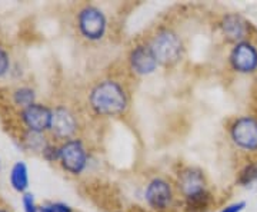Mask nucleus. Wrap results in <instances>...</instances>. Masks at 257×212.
<instances>
[{"mask_svg":"<svg viewBox=\"0 0 257 212\" xmlns=\"http://www.w3.org/2000/svg\"><path fill=\"white\" fill-rule=\"evenodd\" d=\"M90 105L99 115L116 116L126 111L127 98L119 83L114 81H104L93 88Z\"/></svg>","mask_w":257,"mask_h":212,"instance_id":"obj_1","label":"nucleus"},{"mask_svg":"<svg viewBox=\"0 0 257 212\" xmlns=\"http://www.w3.org/2000/svg\"><path fill=\"white\" fill-rule=\"evenodd\" d=\"M66 172L72 175L82 174L87 164V152L79 139H69L59 147V161Z\"/></svg>","mask_w":257,"mask_h":212,"instance_id":"obj_2","label":"nucleus"},{"mask_svg":"<svg viewBox=\"0 0 257 212\" xmlns=\"http://www.w3.org/2000/svg\"><path fill=\"white\" fill-rule=\"evenodd\" d=\"M150 49L162 65H173L182 55V42L173 32H160L152 40Z\"/></svg>","mask_w":257,"mask_h":212,"instance_id":"obj_3","label":"nucleus"},{"mask_svg":"<svg viewBox=\"0 0 257 212\" xmlns=\"http://www.w3.org/2000/svg\"><path fill=\"white\" fill-rule=\"evenodd\" d=\"M77 26L83 36L89 40H99L106 32V18L101 10L93 6H86L80 10Z\"/></svg>","mask_w":257,"mask_h":212,"instance_id":"obj_4","label":"nucleus"},{"mask_svg":"<svg viewBox=\"0 0 257 212\" xmlns=\"http://www.w3.org/2000/svg\"><path fill=\"white\" fill-rule=\"evenodd\" d=\"M230 135L237 147L246 151L257 149V119L253 116H243L234 120L231 125Z\"/></svg>","mask_w":257,"mask_h":212,"instance_id":"obj_5","label":"nucleus"},{"mask_svg":"<svg viewBox=\"0 0 257 212\" xmlns=\"http://www.w3.org/2000/svg\"><path fill=\"white\" fill-rule=\"evenodd\" d=\"M22 120L28 130L43 133L50 129L52 123V109L42 103H33L28 108L22 109Z\"/></svg>","mask_w":257,"mask_h":212,"instance_id":"obj_6","label":"nucleus"},{"mask_svg":"<svg viewBox=\"0 0 257 212\" xmlns=\"http://www.w3.org/2000/svg\"><path fill=\"white\" fill-rule=\"evenodd\" d=\"M230 62L234 70L250 74L257 69V49L248 42L237 43L230 55Z\"/></svg>","mask_w":257,"mask_h":212,"instance_id":"obj_7","label":"nucleus"},{"mask_svg":"<svg viewBox=\"0 0 257 212\" xmlns=\"http://www.w3.org/2000/svg\"><path fill=\"white\" fill-rule=\"evenodd\" d=\"M77 129V123L73 113L63 106L52 109V123L50 132L57 139H70Z\"/></svg>","mask_w":257,"mask_h":212,"instance_id":"obj_8","label":"nucleus"},{"mask_svg":"<svg viewBox=\"0 0 257 212\" xmlns=\"http://www.w3.org/2000/svg\"><path fill=\"white\" fill-rule=\"evenodd\" d=\"M128 62L133 72H136L138 75H149L155 72L159 63L150 46H146V45L135 47L130 53Z\"/></svg>","mask_w":257,"mask_h":212,"instance_id":"obj_9","label":"nucleus"},{"mask_svg":"<svg viewBox=\"0 0 257 212\" xmlns=\"http://www.w3.org/2000/svg\"><path fill=\"white\" fill-rule=\"evenodd\" d=\"M172 188L165 179H153L146 189V201L153 209H165L172 202Z\"/></svg>","mask_w":257,"mask_h":212,"instance_id":"obj_10","label":"nucleus"},{"mask_svg":"<svg viewBox=\"0 0 257 212\" xmlns=\"http://www.w3.org/2000/svg\"><path fill=\"white\" fill-rule=\"evenodd\" d=\"M179 188L182 189L186 199L194 195L202 194L206 191V182H204L203 174L193 168L184 169L179 175Z\"/></svg>","mask_w":257,"mask_h":212,"instance_id":"obj_11","label":"nucleus"},{"mask_svg":"<svg viewBox=\"0 0 257 212\" xmlns=\"http://www.w3.org/2000/svg\"><path fill=\"white\" fill-rule=\"evenodd\" d=\"M221 30L227 40L241 43L244 42V37L247 36L248 25L239 15H227L221 22Z\"/></svg>","mask_w":257,"mask_h":212,"instance_id":"obj_12","label":"nucleus"},{"mask_svg":"<svg viewBox=\"0 0 257 212\" xmlns=\"http://www.w3.org/2000/svg\"><path fill=\"white\" fill-rule=\"evenodd\" d=\"M10 185L16 192L25 194L29 188V169L23 161H18L10 169Z\"/></svg>","mask_w":257,"mask_h":212,"instance_id":"obj_13","label":"nucleus"},{"mask_svg":"<svg viewBox=\"0 0 257 212\" xmlns=\"http://www.w3.org/2000/svg\"><path fill=\"white\" fill-rule=\"evenodd\" d=\"M35 99H36V95H35V91L32 88H18L15 92H13V102L20 106L22 109L28 108L30 105L35 103Z\"/></svg>","mask_w":257,"mask_h":212,"instance_id":"obj_14","label":"nucleus"},{"mask_svg":"<svg viewBox=\"0 0 257 212\" xmlns=\"http://www.w3.org/2000/svg\"><path fill=\"white\" fill-rule=\"evenodd\" d=\"M25 142H26V145H28L32 151L42 152V154H43V151H45L47 145H49L43 133L32 132V130H28V133L25 135Z\"/></svg>","mask_w":257,"mask_h":212,"instance_id":"obj_15","label":"nucleus"},{"mask_svg":"<svg viewBox=\"0 0 257 212\" xmlns=\"http://www.w3.org/2000/svg\"><path fill=\"white\" fill-rule=\"evenodd\" d=\"M186 201H187V205H186V206H187V211L202 212L209 206V202H210V195L204 191V192H202V194L194 195V196L187 198Z\"/></svg>","mask_w":257,"mask_h":212,"instance_id":"obj_16","label":"nucleus"},{"mask_svg":"<svg viewBox=\"0 0 257 212\" xmlns=\"http://www.w3.org/2000/svg\"><path fill=\"white\" fill-rule=\"evenodd\" d=\"M257 179V164H248L241 172H240L239 182L241 185L253 184Z\"/></svg>","mask_w":257,"mask_h":212,"instance_id":"obj_17","label":"nucleus"},{"mask_svg":"<svg viewBox=\"0 0 257 212\" xmlns=\"http://www.w3.org/2000/svg\"><path fill=\"white\" fill-rule=\"evenodd\" d=\"M22 203L25 212H39V205L36 203L35 195L30 192H25L22 196Z\"/></svg>","mask_w":257,"mask_h":212,"instance_id":"obj_18","label":"nucleus"},{"mask_svg":"<svg viewBox=\"0 0 257 212\" xmlns=\"http://www.w3.org/2000/svg\"><path fill=\"white\" fill-rule=\"evenodd\" d=\"M9 67H10L9 53H8L3 47H0V78L8 74Z\"/></svg>","mask_w":257,"mask_h":212,"instance_id":"obj_19","label":"nucleus"},{"mask_svg":"<svg viewBox=\"0 0 257 212\" xmlns=\"http://www.w3.org/2000/svg\"><path fill=\"white\" fill-rule=\"evenodd\" d=\"M244 208H246V202L240 201V202H234L229 206H226V208H223L220 212H241Z\"/></svg>","mask_w":257,"mask_h":212,"instance_id":"obj_20","label":"nucleus"},{"mask_svg":"<svg viewBox=\"0 0 257 212\" xmlns=\"http://www.w3.org/2000/svg\"><path fill=\"white\" fill-rule=\"evenodd\" d=\"M55 203V212H73L69 205L63 202H53Z\"/></svg>","mask_w":257,"mask_h":212,"instance_id":"obj_21","label":"nucleus"},{"mask_svg":"<svg viewBox=\"0 0 257 212\" xmlns=\"http://www.w3.org/2000/svg\"><path fill=\"white\" fill-rule=\"evenodd\" d=\"M39 212H55V203L49 202L39 206Z\"/></svg>","mask_w":257,"mask_h":212,"instance_id":"obj_22","label":"nucleus"},{"mask_svg":"<svg viewBox=\"0 0 257 212\" xmlns=\"http://www.w3.org/2000/svg\"><path fill=\"white\" fill-rule=\"evenodd\" d=\"M0 212H9L8 209H5V208H0Z\"/></svg>","mask_w":257,"mask_h":212,"instance_id":"obj_23","label":"nucleus"},{"mask_svg":"<svg viewBox=\"0 0 257 212\" xmlns=\"http://www.w3.org/2000/svg\"><path fill=\"white\" fill-rule=\"evenodd\" d=\"M0 171H2V161H0Z\"/></svg>","mask_w":257,"mask_h":212,"instance_id":"obj_24","label":"nucleus"}]
</instances>
